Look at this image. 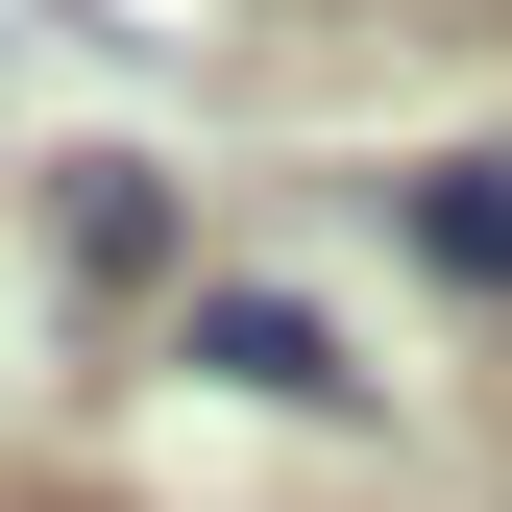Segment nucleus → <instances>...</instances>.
I'll list each match as a JSON object with an SVG mask.
<instances>
[{
    "instance_id": "nucleus-1",
    "label": "nucleus",
    "mask_w": 512,
    "mask_h": 512,
    "mask_svg": "<svg viewBox=\"0 0 512 512\" xmlns=\"http://www.w3.org/2000/svg\"><path fill=\"white\" fill-rule=\"evenodd\" d=\"M49 269H74V293H171V171L147 147H74V171H49Z\"/></svg>"
},
{
    "instance_id": "nucleus-2",
    "label": "nucleus",
    "mask_w": 512,
    "mask_h": 512,
    "mask_svg": "<svg viewBox=\"0 0 512 512\" xmlns=\"http://www.w3.org/2000/svg\"><path fill=\"white\" fill-rule=\"evenodd\" d=\"M196 366H220V391H293V415H342V391H366V366L317 342L293 293H196Z\"/></svg>"
},
{
    "instance_id": "nucleus-3",
    "label": "nucleus",
    "mask_w": 512,
    "mask_h": 512,
    "mask_svg": "<svg viewBox=\"0 0 512 512\" xmlns=\"http://www.w3.org/2000/svg\"><path fill=\"white\" fill-rule=\"evenodd\" d=\"M415 244H439L464 293H512V147H439V171H415Z\"/></svg>"
}]
</instances>
